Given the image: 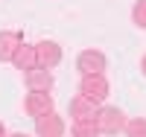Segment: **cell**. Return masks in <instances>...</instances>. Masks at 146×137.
<instances>
[{"label":"cell","mask_w":146,"mask_h":137,"mask_svg":"<svg viewBox=\"0 0 146 137\" xmlns=\"http://www.w3.org/2000/svg\"><path fill=\"white\" fill-rule=\"evenodd\" d=\"M94 122L100 128V134H120L126 128V114L117 105H102V108H96Z\"/></svg>","instance_id":"cell-1"},{"label":"cell","mask_w":146,"mask_h":137,"mask_svg":"<svg viewBox=\"0 0 146 137\" xmlns=\"http://www.w3.org/2000/svg\"><path fill=\"white\" fill-rule=\"evenodd\" d=\"M108 79L102 76V73H91V76H82V82H79V93L85 96V99H91L94 105H100V102H105V96H108Z\"/></svg>","instance_id":"cell-2"},{"label":"cell","mask_w":146,"mask_h":137,"mask_svg":"<svg viewBox=\"0 0 146 137\" xmlns=\"http://www.w3.org/2000/svg\"><path fill=\"white\" fill-rule=\"evenodd\" d=\"M105 67H108V58H105V53H100V50H82V53L76 56V70L82 73V76L105 73Z\"/></svg>","instance_id":"cell-3"},{"label":"cell","mask_w":146,"mask_h":137,"mask_svg":"<svg viewBox=\"0 0 146 137\" xmlns=\"http://www.w3.org/2000/svg\"><path fill=\"white\" fill-rule=\"evenodd\" d=\"M23 111L29 117H41V114H50L53 111V96L47 91H29L27 99H23Z\"/></svg>","instance_id":"cell-4"},{"label":"cell","mask_w":146,"mask_h":137,"mask_svg":"<svg viewBox=\"0 0 146 137\" xmlns=\"http://www.w3.org/2000/svg\"><path fill=\"white\" fill-rule=\"evenodd\" d=\"M35 134L38 137H62L64 134V120L58 117L56 111L35 117Z\"/></svg>","instance_id":"cell-5"},{"label":"cell","mask_w":146,"mask_h":137,"mask_svg":"<svg viewBox=\"0 0 146 137\" xmlns=\"http://www.w3.org/2000/svg\"><path fill=\"white\" fill-rule=\"evenodd\" d=\"M35 56H38V64L53 70L62 64V47H58L56 41H38L35 44Z\"/></svg>","instance_id":"cell-6"},{"label":"cell","mask_w":146,"mask_h":137,"mask_svg":"<svg viewBox=\"0 0 146 137\" xmlns=\"http://www.w3.org/2000/svg\"><path fill=\"white\" fill-rule=\"evenodd\" d=\"M27 88L29 91H47L50 93L53 91V85H56V79H53V70H47V67H41V64H35L32 70H27Z\"/></svg>","instance_id":"cell-7"},{"label":"cell","mask_w":146,"mask_h":137,"mask_svg":"<svg viewBox=\"0 0 146 137\" xmlns=\"http://www.w3.org/2000/svg\"><path fill=\"white\" fill-rule=\"evenodd\" d=\"M94 114H96V105L91 102V99H85L82 93H76V96L70 99V117H73V122L94 120Z\"/></svg>","instance_id":"cell-8"},{"label":"cell","mask_w":146,"mask_h":137,"mask_svg":"<svg viewBox=\"0 0 146 137\" xmlns=\"http://www.w3.org/2000/svg\"><path fill=\"white\" fill-rule=\"evenodd\" d=\"M12 64H15L18 70H32L35 64H38V56H35V44H21L15 50V56H12Z\"/></svg>","instance_id":"cell-9"},{"label":"cell","mask_w":146,"mask_h":137,"mask_svg":"<svg viewBox=\"0 0 146 137\" xmlns=\"http://www.w3.org/2000/svg\"><path fill=\"white\" fill-rule=\"evenodd\" d=\"M21 35L12 32V29H3L0 32V61H12V56H15V50L21 47Z\"/></svg>","instance_id":"cell-10"},{"label":"cell","mask_w":146,"mask_h":137,"mask_svg":"<svg viewBox=\"0 0 146 137\" xmlns=\"http://www.w3.org/2000/svg\"><path fill=\"white\" fill-rule=\"evenodd\" d=\"M73 137H100V128L94 120H82V122H73Z\"/></svg>","instance_id":"cell-11"},{"label":"cell","mask_w":146,"mask_h":137,"mask_svg":"<svg viewBox=\"0 0 146 137\" xmlns=\"http://www.w3.org/2000/svg\"><path fill=\"white\" fill-rule=\"evenodd\" d=\"M126 137H146V117H135V120H126Z\"/></svg>","instance_id":"cell-12"},{"label":"cell","mask_w":146,"mask_h":137,"mask_svg":"<svg viewBox=\"0 0 146 137\" xmlns=\"http://www.w3.org/2000/svg\"><path fill=\"white\" fill-rule=\"evenodd\" d=\"M131 21H135V26L146 29V0H137L135 9H131Z\"/></svg>","instance_id":"cell-13"},{"label":"cell","mask_w":146,"mask_h":137,"mask_svg":"<svg viewBox=\"0 0 146 137\" xmlns=\"http://www.w3.org/2000/svg\"><path fill=\"white\" fill-rule=\"evenodd\" d=\"M140 70H143V76H146V56L140 58Z\"/></svg>","instance_id":"cell-14"},{"label":"cell","mask_w":146,"mask_h":137,"mask_svg":"<svg viewBox=\"0 0 146 137\" xmlns=\"http://www.w3.org/2000/svg\"><path fill=\"white\" fill-rule=\"evenodd\" d=\"M0 137H9V134H6V126H3V122H0Z\"/></svg>","instance_id":"cell-15"},{"label":"cell","mask_w":146,"mask_h":137,"mask_svg":"<svg viewBox=\"0 0 146 137\" xmlns=\"http://www.w3.org/2000/svg\"><path fill=\"white\" fill-rule=\"evenodd\" d=\"M9 137H29V134H23V131H15V134H9Z\"/></svg>","instance_id":"cell-16"}]
</instances>
